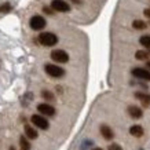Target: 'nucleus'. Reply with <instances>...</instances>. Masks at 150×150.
Instances as JSON below:
<instances>
[{"label": "nucleus", "instance_id": "nucleus-1", "mask_svg": "<svg viewBox=\"0 0 150 150\" xmlns=\"http://www.w3.org/2000/svg\"><path fill=\"white\" fill-rule=\"evenodd\" d=\"M39 43L41 46H46V47H52L58 43V37L57 35L51 32H44V33H40L39 36Z\"/></svg>", "mask_w": 150, "mask_h": 150}, {"label": "nucleus", "instance_id": "nucleus-2", "mask_svg": "<svg viewBox=\"0 0 150 150\" xmlns=\"http://www.w3.org/2000/svg\"><path fill=\"white\" fill-rule=\"evenodd\" d=\"M46 72L48 76H51V77H62L65 74V70L62 68H59V66H57V65H52V64H47L46 65Z\"/></svg>", "mask_w": 150, "mask_h": 150}, {"label": "nucleus", "instance_id": "nucleus-3", "mask_svg": "<svg viewBox=\"0 0 150 150\" xmlns=\"http://www.w3.org/2000/svg\"><path fill=\"white\" fill-rule=\"evenodd\" d=\"M51 58H52V61L58 62V64H66L69 61V55L64 50H54L51 52Z\"/></svg>", "mask_w": 150, "mask_h": 150}, {"label": "nucleus", "instance_id": "nucleus-4", "mask_svg": "<svg viewBox=\"0 0 150 150\" xmlns=\"http://www.w3.org/2000/svg\"><path fill=\"white\" fill-rule=\"evenodd\" d=\"M29 23H30V28H32L33 30H41L43 28L46 26L47 22L41 15H33L32 18H30V21H29Z\"/></svg>", "mask_w": 150, "mask_h": 150}, {"label": "nucleus", "instance_id": "nucleus-5", "mask_svg": "<svg viewBox=\"0 0 150 150\" xmlns=\"http://www.w3.org/2000/svg\"><path fill=\"white\" fill-rule=\"evenodd\" d=\"M51 8L54 11H59V13H68L70 10V6L65 0H52L51 1Z\"/></svg>", "mask_w": 150, "mask_h": 150}, {"label": "nucleus", "instance_id": "nucleus-6", "mask_svg": "<svg viewBox=\"0 0 150 150\" xmlns=\"http://www.w3.org/2000/svg\"><path fill=\"white\" fill-rule=\"evenodd\" d=\"M30 120H32V123L35 124L37 128H40V129H48V127H50L48 121H47L43 116H40V114H33L32 117H30Z\"/></svg>", "mask_w": 150, "mask_h": 150}, {"label": "nucleus", "instance_id": "nucleus-7", "mask_svg": "<svg viewBox=\"0 0 150 150\" xmlns=\"http://www.w3.org/2000/svg\"><path fill=\"white\" fill-rule=\"evenodd\" d=\"M132 76H135L137 79H141V80H146V81H150V72L147 69L143 68H134L132 69Z\"/></svg>", "mask_w": 150, "mask_h": 150}, {"label": "nucleus", "instance_id": "nucleus-8", "mask_svg": "<svg viewBox=\"0 0 150 150\" xmlns=\"http://www.w3.org/2000/svg\"><path fill=\"white\" fill-rule=\"evenodd\" d=\"M37 110L41 114H46V116H54L55 114V108L48 103H40L37 106Z\"/></svg>", "mask_w": 150, "mask_h": 150}, {"label": "nucleus", "instance_id": "nucleus-9", "mask_svg": "<svg viewBox=\"0 0 150 150\" xmlns=\"http://www.w3.org/2000/svg\"><path fill=\"white\" fill-rule=\"evenodd\" d=\"M128 114H129L132 118H141L143 112H142L141 108H138L135 105H131V106H128Z\"/></svg>", "mask_w": 150, "mask_h": 150}, {"label": "nucleus", "instance_id": "nucleus-10", "mask_svg": "<svg viewBox=\"0 0 150 150\" xmlns=\"http://www.w3.org/2000/svg\"><path fill=\"white\" fill-rule=\"evenodd\" d=\"M100 134H102V137H103L105 139H108V141H110V139L114 137L113 131H112V128H110L109 125H100Z\"/></svg>", "mask_w": 150, "mask_h": 150}, {"label": "nucleus", "instance_id": "nucleus-11", "mask_svg": "<svg viewBox=\"0 0 150 150\" xmlns=\"http://www.w3.org/2000/svg\"><path fill=\"white\" fill-rule=\"evenodd\" d=\"M25 135H26L29 139H36L37 138V131L32 127V125L25 124Z\"/></svg>", "mask_w": 150, "mask_h": 150}, {"label": "nucleus", "instance_id": "nucleus-12", "mask_svg": "<svg viewBox=\"0 0 150 150\" xmlns=\"http://www.w3.org/2000/svg\"><path fill=\"white\" fill-rule=\"evenodd\" d=\"M129 134H131L132 137H137V138H141L143 135V128L141 125H132L129 128Z\"/></svg>", "mask_w": 150, "mask_h": 150}, {"label": "nucleus", "instance_id": "nucleus-13", "mask_svg": "<svg viewBox=\"0 0 150 150\" xmlns=\"http://www.w3.org/2000/svg\"><path fill=\"white\" fill-rule=\"evenodd\" d=\"M135 96H137L138 99L141 100L142 103L145 105V106H149L150 105V95L149 94H143V92H137L135 94Z\"/></svg>", "mask_w": 150, "mask_h": 150}, {"label": "nucleus", "instance_id": "nucleus-14", "mask_svg": "<svg viewBox=\"0 0 150 150\" xmlns=\"http://www.w3.org/2000/svg\"><path fill=\"white\" fill-rule=\"evenodd\" d=\"M19 146H21V150H30V143L23 135L19 138Z\"/></svg>", "mask_w": 150, "mask_h": 150}, {"label": "nucleus", "instance_id": "nucleus-15", "mask_svg": "<svg viewBox=\"0 0 150 150\" xmlns=\"http://www.w3.org/2000/svg\"><path fill=\"white\" fill-rule=\"evenodd\" d=\"M139 43L150 50V36H147V35H146V36H142L141 39H139Z\"/></svg>", "mask_w": 150, "mask_h": 150}, {"label": "nucleus", "instance_id": "nucleus-16", "mask_svg": "<svg viewBox=\"0 0 150 150\" xmlns=\"http://www.w3.org/2000/svg\"><path fill=\"white\" fill-rule=\"evenodd\" d=\"M132 26L135 28V29H139V30H142V29H145L147 25H146L143 21H139V19H137V21H134V22H132Z\"/></svg>", "mask_w": 150, "mask_h": 150}, {"label": "nucleus", "instance_id": "nucleus-17", "mask_svg": "<svg viewBox=\"0 0 150 150\" xmlns=\"http://www.w3.org/2000/svg\"><path fill=\"white\" fill-rule=\"evenodd\" d=\"M11 8H13V6L10 4L8 1H6V3H3V4H0V13H10Z\"/></svg>", "mask_w": 150, "mask_h": 150}, {"label": "nucleus", "instance_id": "nucleus-18", "mask_svg": "<svg viewBox=\"0 0 150 150\" xmlns=\"http://www.w3.org/2000/svg\"><path fill=\"white\" fill-rule=\"evenodd\" d=\"M147 57H149V54L146 52V51H137V54H135V58L139 59V61H143V59H147Z\"/></svg>", "mask_w": 150, "mask_h": 150}, {"label": "nucleus", "instance_id": "nucleus-19", "mask_svg": "<svg viewBox=\"0 0 150 150\" xmlns=\"http://www.w3.org/2000/svg\"><path fill=\"white\" fill-rule=\"evenodd\" d=\"M41 96L44 98V99H48V100H54V95L51 94L50 91H43L41 92Z\"/></svg>", "mask_w": 150, "mask_h": 150}, {"label": "nucleus", "instance_id": "nucleus-20", "mask_svg": "<svg viewBox=\"0 0 150 150\" xmlns=\"http://www.w3.org/2000/svg\"><path fill=\"white\" fill-rule=\"evenodd\" d=\"M109 150H123V147L120 145H117V143H112L109 146Z\"/></svg>", "mask_w": 150, "mask_h": 150}, {"label": "nucleus", "instance_id": "nucleus-21", "mask_svg": "<svg viewBox=\"0 0 150 150\" xmlns=\"http://www.w3.org/2000/svg\"><path fill=\"white\" fill-rule=\"evenodd\" d=\"M43 11H44L46 14H54V13H52V10L48 8V7H44V8H43Z\"/></svg>", "mask_w": 150, "mask_h": 150}, {"label": "nucleus", "instance_id": "nucleus-22", "mask_svg": "<svg viewBox=\"0 0 150 150\" xmlns=\"http://www.w3.org/2000/svg\"><path fill=\"white\" fill-rule=\"evenodd\" d=\"M145 15L147 18H150V10H145Z\"/></svg>", "mask_w": 150, "mask_h": 150}, {"label": "nucleus", "instance_id": "nucleus-23", "mask_svg": "<svg viewBox=\"0 0 150 150\" xmlns=\"http://www.w3.org/2000/svg\"><path fill=\"white\" fill-rule=\"evenodd\" d=\"M146 66H147V68L150 69V61H149V62H147V65H146Z\"/></svg>", "mask_w": 150, "mask_h": 150}, {"label": "nucleus", "instance_id": "nucleus-24", "mask_svg": "<svg viewBox=\"0 0 150 150\" xmlns=\"http://www.w3.org/2000/svg\"><path fill=\"white\" fill-rule=\"evenodd\" d=\"M10 150H15V147H13V146H11V147H10Z\"/></svg>", "mask_w": 150, "mask_h": 150}, {"label": "nucleus", "instance_id": "nucleus-25", "mask_svg": "<svg viewBox=\"0 0 150 150\" xmlns=\"http://www.w3.org/2000/svg\"><path fill=\"white\" fill-rule=\"evenodd\" d=\"M94 150H102V149H94Z\"/></svg>", "mask_w": 150, "mask_h": 150}]
</instances>
